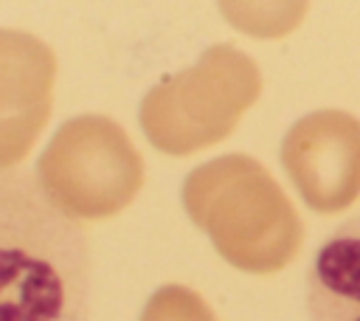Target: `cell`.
I'll return each instance as SVG.
<instances>
[{
  "label": "cell",
  "mask_w": 360,
  "mask_h": 321,
  "mask_svg": "<svg viewBox=\"0 0 360 321\" xmlns=\"http://www.w3.org/2000/svg\"><path fill=\"white\" fill-rule=\"evenodd\" d=\"M93 256L79 220L25 169H0V321H90Z\"/></svg>",
  "instance_id": "obj_1"
},
{
  "label": "cell",
  "mask_w": 360,
  "mask_h": 321,
  "mask_svg": "<svg viewBox=\"0 0 360 321\" xmlns=\"http://www.w3.org/2000/svg\"><path fill=\"white\" fill-rule=\"evenodd\" d=\"M183 206L214 248L242 270L273 273L298 253L301 220L276 177L250 155H222L191 169Z\"/></svg>",
  "instance_id": "obj_2"
},
{
  "label": "cell",
  "mask_w": 360,
  "mask_h": 321,
  "mask_svg": "<svg viewBox=\"0 0 360 321\" xmlns=\"http://www.w3.org/2000/svg\"><path fill=\"white\" fill-rule=\"evenodd\" d=\"M259 93L256 62L239 48L214 45L143 96L141 127L155 149L183 158L225 141Z\"/></svg>",
  "instance_id": "obj_3"
},
{
  "label": "cell",
  "mask_w": 360,
  "mask_h": 321,
  "mask_svg": "<svg viewBox=\"0 0 360 321\" xmlns=\"http://www.w3.org/2000/svg\"><path fill=\"white\" fill-rule=\"evenodd\" d=\"M37 177L73 220H104L135 200L143 186V160L112 118L76 115L39 155Z\"/></svg>",
  "instance_id": "obj_4"
},
{
  "label": "cell",
  "mask_w": 360,
  "mask_h": 321,
  "mask_svg": "<svg viewBox=\"0 0 360 321\" xmlns=\"http://www.w3.org/2000/svg\"><path fill=\"white\" fill-rule=\"evenodd\" d=\"M281 163L309 208H349L360 197V118L343 110L304 115L281 141Z\"/></svg>",
  "instance_id": "obj_5"
},
{
  "label": "cell",
  "mask_w": 360,
  "mask_h": 321,
  "mask_svg": "<svg viewBox=\"0 0 360 321\" xmlns=\"http://www.w3.org/2000/svg\"><path fill=\"white\" fill-rule=\"evenodd\" d=\"M309 321H360V217L340 222L315 251L307 273Z\"/></svg>",
  "instance_id": "obj_6"
},
{
  "label": "cell",
  "mask_w": 360,
  "mask_h": 321,
  "mask_svg": "<svg viewBox=\"0 0 360 321\" xmlns=\"http://www.w3.org/2000/svg\"><path fill=\"white\" fill-rule=\"evenodd\" d=\"M56 56L34 34L0 28V115L51 104Z\"/></svg>",
  "instance_id": "obj_7"
},
{
  "label": "cell",
  "mask_w": 360,
  "mask_h": 321,
  "mask_svg": "<svg viewBox=\"0 0 360 321\" xmlns=\"http://www.w3.org/2000/svg\"><path fill=\"white\" fill-rule=\"evenodd\" d=\"M217 3L228 25L256 39L287 37L304 23L309 11V0H217Z\"/></svg>",
  "instance_id": "obj_8"
},
{
  "label": "cell",
  "mask_w": 360,
  "mask_h": 321,
  "mask_svg": "<svg viewBox=\"0 0 360 321\" xmlns=\"http://www.w3.org/2000/svg\"><path fill=\"white\" fill-rule=\"evenodd\" d=\"M48 118H51V104L20 115H0V169H11L31 152Z\"/></svg>",
  "instance_id": "obj_9"
},
{
  "label": "cell",
  "mask_w": 360,
  "mask_h": 321,
  "mask_svg": "<svg viewBox=\"0 0 360 321\" xmlns=\"http://www.w3.org/2000/svg\"><path fill=\"white\" fill-rule=\"evenodd\" d=\"M141 321H214V315L197 293L180 284H169L149 298Z\"/></svg>",
  "instance_id": "obj_10"
}]
</instances>
